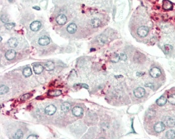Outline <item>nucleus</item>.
<instances>
[{"label": "nucleus", "instance_id": "nucleus-32", "mask_svg": "<svg viewBox=\"0 0 175 139\" xmlns=\"http://www.w3.org/2000/svg\"><path fill=\"white\" fill-rule=\"evenodd\" d=\"M127 59V57L125 54L121 53L120 55V60L123 61H126Z\"/></svg>", "mask_w": 175, "mask_h": 139}, {"label": "nucleus", "instance_id": "nucleus-24", "mask_svg": "<svg viewBox=\"0 0 175 139\" xmlns=\"http://www.w3.org/2000/svg\"><path fill=\"white\" fill-rule=\"evenodd\" d=\"M120 60V56L116 53L113 54L111 57V61L113 63H117Z\"/></svg>", "mask_w": 175, "mask_h": 139}, {"label": "nucleus", "instance_id": "nucleus-3", "mask_svg": "<svg viewBox=\"0 0 175 139\" xmlns=\"http://www.w3.org/2000/svg\"><path fill=\"white\" fill-rule=\"evenodd\" d=\"M145 93V89L142 87H138L134 91V94L137 98H142Z\"/></svg>", "mask_w": 175, "mask_h": 139}, {"label": "nucleus", "instance_id": "nucleus-39", "mask_svg": "<svg viewBox=\"0 0 175 139\" xmlns=\"http://www.w3.org/2000/svg\"></svg>", "mask_w": 175, "mask_h": 139}, {"label": "nucleus", "instance_id": "nucleus-14", "mask_svg": "<svg viewBox=\"0 0 175 139\" xmlns=\"http://www.w3.org/2000/svg\"><path fill=\"white\" fill-rule=\"evenodd\" d=\"M8 43L9 45L12 48H16L18 45V40L16 38H11L8 41Z\"/></svg>", "mask_w": 175, "mask_h": 139}, {"label": "nucleus", "instance_id": "nucleus-21", "mask_svg": "<svg viewBox=\"0 0 175 139\" xmlns=\"http://www.w3.org/2000/svg\"><path fill=\"white\" fill-rule=\"evenodd\" d=\"M165 136L169 139L174 138L175 137V131L172 129H169L166 132Z\"/></svg>", "mask_w": 175, "mask_h": 139}, {"label": "nucleus", "instance_id": "nucleus-5", "mask_svg": "<svg viewBox=\"0 0 175 139\" xmlns=\"http://www.w3.org/2000/svg\"><path fill=\"white\" fill-rule=\"evenodd\" d=\"M57 110V108L55 107V106H54V105H49L48 106H47L45 108V112L46 114L49 115H53Z\"/></svg>", "mask_w": 175, "mask_h": 139}, {"label": "nucleus", "instance_id": "nucleus-36", "mask_svg": "<svg viewBox=\"0 0 175 139\" xmlns=\"http://www.w3.org/2000/svg\"><path fill=\"white\" fill-rule=\"evenodd\" d=\"M33 8L34 9H36V10H40V8L39 7H38V6L33 7Z\"/></svg>", "mask_w": 175, "mask_h": 139}, {"label": "nucleus", "instance_id": "nucleus-11", "mask_svg": "<svg viewBox=\"0 0 175 139\" xmlns=\"http://www.w3.org/2000/svg\"><path fill=\"white\" fill-rule=\"evenodd\" d=\"M162 7L164 10H171L173 7L172 3L168 0H163Z\"/></svg>", "mask_w": 175, "mask_h": 139}, {"label": "nucleus", "instance_id": "nucleus-7", "mask_svg": "<svg viewBox=\"0 0 175 139\" xmlns=\"http://www.w3.org/2000/svg\"><path fill=\"white\" fill-rule=\"evenodd\" d=\"M16 52L14 50H10L8 51L5 54V58L7 60L11 61L13 60L16 57Z\"/></svg>", "mask_w": 175, "mask_h": 139}, {"label": "nucleus", "instance_id": "nucleus-29", "mask_svg": "<svg viewBox=\"0 0 175 139\" xmlns=\"http://www.w3.org/2000/svg\"><path fill=\"white\" fill-rule=\"evenodd\" d=\"M107 41V38L104 35H100L98 37V41L102 44H104Z\"/></svg>", "mask_w": 175, "mask_h": 139}, {"label": "nucleus", "instance_id": "nucleus-13", "mask_svg": "<svg viewBox=\"0 0 175 139\" xmlns=\"http://www.w3.org/2000/svg\"><path fill=\"white\" fill-rule=\"evenodd\" d=\"M44 67L40 64L35 65L33 66V71L34 73L37 74H41L44 71Z\"/></svg>", "mask_w": 175, "mask_h": 139}, {"label": "nucleus", "instance_id": "nucleus-17", "mask_svg": "<svg viewBox=\"0 0 175 139\" xmlns=\"http://www.w3.org/2000/svg\"><path fill=\"white\" fill-rule=\"evenodd\" d=\"M167 100L165 98V97L164 96H161L160 97H159L158 99H157L156 101V104L160 106H163L164 105H165L166 103Z\"/></svg>", "mask_w": 175, "mask_h": 139}, {"label": "nucleus", "instance_id": "nucleus-18", "mask_svg": "<svg viewBox=\"0 0 175 139\" xmlns=\"http://www.w3.org/2000/svg\"><path fill=\"white\" fill-rule=\"evenodd\" d=\"M62 94V91L60 90H54L49 91L48 95L52 97L59 96Z\"/></svg>", "mask_w": 175, "mask_h": 139}, {"label": "nucleus", "instance_id": "nucleus-9", "mask_svg": "<svg viewBox=\"0 0 175 139\" xmlns=\"http://www.w3.org/2000/svg\"><path fill=\"white\" fill-rule=\"evenodd\" d=\"M50 42V39L49 37L44 36L40 38L39 40V43L40 45L42 46H45L48 45Z\"/></svg>", "mask_w": 175, "mask_h": 139}, {"label": "nucleus", "instance_id": "nucleus-35", "mask_svg": "<svg viewBox=\"0 0 175 139\" xmlns=\"http://www.w3.org/2000/svg\"><path fill=\"white\" fill-rule=\"evenodd\" d=\"M79 86H80L81 87H82V88H84L86 89H88L89 88V87L87 85L85 84H78Z\"/></svg>", "mask_w": 175, "mask_h": 139}, {"label": "nucleus", "instance_id": "nucleus-22", "mask_svg": "<svg viewBox=\"0 0 175 139\" xmlns=\"http://www.w3.org/2000/svg\"><path fill=\"white\" fill-rule=\"evenodd\" d=\"M23 75L26 77H30L32 75V71L30 67H26L24 69L23 71Z\"/></svg>", "mask_w": 175, "mask_h": 139}, {"label": "nucleus", "instance_id": "nucleus-26", "mask_svg": "<svg viewBox=\"0 0 175 139\" xmlns=\"http://www.w3.org/2000/svg\"><path fill=\"white\" fill-rule=\"evenodd\" d=\"M9 90V88L5 85H2L1 86V89H0V92H1V95L7 93Z\"/></svg>", "mask_w": 175, "mask_h": 139}, {"label": "nucleus", "instance_id": "nucleus-27", "mask_svg": "<svg viewBox=\"0 0 175 139\" xmlns=\"http://www.w3.org/2000/svg\"><path fill=\"white\" fill-rule=\"evenodd\" d=\"M172 50V47L169 44H165L164 46V51L166 54H169Z\"/></svg>", "mask_w": 175, "mask_h": 139}, {"label": "nucleus", "instance_id": "nucleus-20", "mask_svg": "<svg viewBox=\"0 0 175 139\" xmlns=\"http://www.w3.org/2000/svg\"><path fill=\"white\" fill-rule=\"evenodd\" d=\"M155 111L152 109H149L146 112V116L148 118H152L155 115Z\"/></svg>", "mask_w": 175, "mask_h": 139}, {"label": "nucleus", "instance_id": "nucleus-34", "mask_svg": "<svg viewBox=\"0 0 175 139\" xmlns=\"http://www.w3.org/2000/svg\"><path fill=\"white\" fill-rule=\"evenodd\" d=\"M38 138V136L37 135H35V134H31V135H29L28 137H27V139H37Z\"/></svg>", "mask_w": 175, "mask_h": 139}, {"label": "nucleus", "instance_id": "nucleus-8", "mask_svg": "<svg viewBox=\"0 0 175 139\" xmlns=\"http://www.w3.org/2000/svg\"><path fill=\"white\" fill-rule=\"evenodd\" d=\"M72 113L75 116H80L83 114V109L79 106H76L72 109Z\"/></svg>", "mask_w": 175, "mask_h": 139}, {"label": "nucleus", "instance_id": "nucleus-6", "mask_svg": "<svg viewBox=\"0 0 175 139\" xmlns=\"http://www.w3.org/2000/svg\"><path fill=\"white\" fill-rule=\"evenodd\" d=\"M42 26L41 23L39 21H33L30 24V27L32 31H39Z\"/></svg>", "mask_w": 175, "mask_h": 139}, {"label": "nucleus", "instance_id": "nucleus-16", "mask_svg": "<svg viewBox=\"0 0 175 139\" xmlns=\"http://www.w3.org/2000/svg\"><path fill=\"white\" fill-rule=\"evenodd\" d=\"M67 31L70 34L74 33L77 30V26L74 23H71L67 27Z\"/></svg>", "mask_w": 175, "mask_h": 139}, {"label": "nucleus", "instance_id": "nucleus-10", "mask_svg": "<svg viewBox=\"0 0 175 139\" xmlns=\"http://www.w3.org/2000/svg\"><path fill=\"white\" fill-rule=\"evenodd\" d=\"M67 20V18L65 15L61 14L59 15L56 18V21L57 23L59 25L65 24Z\"/></svg>", "mask_w": 175, "mask_h": 139}, {"label": "nucleus", "instance_id": "nucleus-28", "mask_svg": "<svg viewBox=\"0 0 175 139\" xmlns=\"http://www.w3.org/2000/svg\"><path fill=\"white\" fill-rule=\"evenodd\" d=\"M168 101L172 105H175V94H172L168 96Z\"/></svg>", "mask_w": 175, "mask_h": 139}, {"label": "nucleus", "instance_id": "nucleus-30", "mask_svg": "<svg viewBox=\"0 0 175 139\" xmlns=\"http://www.w3.org/2000/svg\"><path fill=\"white\" fill-rule=\"evenodd\" d=\"M31 94L30 93H27L26 94L23 95V96H21V100L22 101H26L27 100H28L29 98H30L31 97Z\"/></svg>", "mask_w": 175, "mask_h": 139}, {"label": "nucleus", "instance_id": "nucleus-38", "mask_svg": "<svg viewBox=\"0 0 175 139\" xmlns=\"http://www.w3.org/2000/svg\"><path fill=\"white\" fill-rule=\"evenodd\" d=\"M2 37H1V41H2Z\"/></svg>", "mask_w": 175, "mask_h": 139}, {"label": "nucleus", "instance_id": "nucleus-4", "mask_svg": "<svg viewBox=\"0 0 175 139\" xmlns=\"http://www.w3.org/2000/svg\"><path fill=\"white\" fill-rule=\"evenodd\" d=\"M165 128V124L162 122H158L155 124L154 129L156 132H160L163 131Z\"/></svg>", "mask_w": 175, "mask_h": 139}, {"label": "nucleus", "instance_id": "nucleus-25", "mask_svg": "<svg viewBox=\"0 0 175 139\" xmlns=\"http://www.w3.org/2000/svg\"><path fill=\"white\" fill-rule=\"evenodd\" d=\"M23 136V133L21 129H18L15 133L14 138L16 139H19L22 138Z\"/></svg>", "mask_w": 175, "mask_h": 139}, {"label": "nucleus", "instance_id": "nucleus-19", "mask_svg": "<svg viewBox=\"0 0 175 139\" xmlns=\"http://www.w3.org/2000/svg\"><path fill=\"white\" fill-rule=\"evenodd\" d=\"M101 24V21L97 18H94L91 21V25L94 28L99 27Z\"/></svg>", "mask_w": 175, "mask_h": 139}, {"label": "nucleus", "instance_id": "nucleus-15", "mask_svg": "<svg viewBox=\"0 0 175 139\" xmlns=\"http://www.w3.org/2000/svg\"><path fill=\"white\" fill-rule=\"evenodd\" d=\"M45 68L48 71H51L55 69V64L54 62H53L52 61L47 62L45 65Z\"/></svg>", "mask_w": 175, "mask_h": 139}, {"label": "nucleus", "instance_id": "nucleus-33", "mask_svg": "<svg viewBox=\"0 0 175 139\" xmlns=\"http://www.w3.org/2000/svg\"><path fill=\"white\" fill-rule=\"evenodd\" d=\"M1 21H2L3 22H7L8 21V19L6 16L2 15L1 16Z\"/></svg>", "mask_w": 175, "mask_h": 139}, {"label": "nucleus", "instance_id": "nucleus-1", "mask_svg": "<svg viewBox=\"0 0 175 139\" xmlns=\"http://www.w3.org/2000/svg\"><path fill=\"white\" fill-rule=\"evenodd\" d=\"M149 32V28L146 26H141L137 30V34L141 37H144L147 36Z\"/></svg>", "mask_w": 175, "mask_h": 139}, {"label": "nucleus", "instance_id": "nucleus-37", "mask_svg": "<svg viewBox=\"0 0 175 139\" xmlns=\"http://www.w3.org/2000/svg\"><path fill=\"white\" fill-rule=\"evenodd\" d=\"M8 1H9V2H12L13 0H8Z\"/></svg>", "mask_w": 175, "mask_h": 139}, {"label": "nucleus", "instance_id": "nucleus-2", "mask_svg": "<svg viewBox=\"0 0 175 139\" xmlns=\"http://www.w3.org/2000/svg\"><path fill=\"white\" fill-rule=\"evenodd\" d=\"M149 74H150V75L152 78H156L159 77L161 75V72L159 68L156 67H154L150 70Z\"/></svg>", "mask_w": 175, "mask_h": 139}, {"label": "nucleus", "instance_id": "nucleus-23", "mask_svg": "<svg viewBox=\"0 0 175 139\" xmlns=\"http://www.w3.org/2000/svg\"><path fill=\"white\" fill-rule=\"evenodd\" d=\"M166 124L169 127H172L175 125V118L173 117H169L166 120Z\"/></svg>", "mask_w": 175, "mask_h": 139}, {"label": "nucleus", "instance_id": "nucleus-12", "mask_svg": "<svg viewBox=\"0 0 175 139\" xmlns=\"http://www.w3.org/2000/svg\"><path fill=\"white\" fill-rule=\"evenodd\" d=\"M61 108L64 112L66 113L68 112L70 110V109L71 108V105L70 103L68 102H64L62 104Z\"/></svg>", "mask_w": 175, "mask_h": 139}, {"label": "nucleus", "instance_id": "nucleus-31", "mask_svg": "<svg viewBox=\"0 0 175 139\" xmlns=\"http://www.w3.org/2000/svg\"><path fill=\"white\" fill-rule=\"evenodd\" d=\"M5 26L6 29L8 30L12 29L14 26H15V24L13 23H6L5 25Z\"/></svg>", "mask_w": 175, "mask_h": 139}]
</instances>
